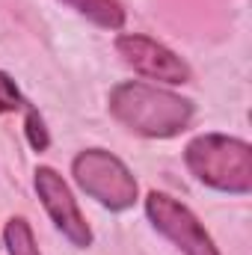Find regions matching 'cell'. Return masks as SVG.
<instances>
[{
    "mask_svg": "<svg viewBox=\"0 0 252 255\" xmlns=\"http://www.w3.org/2000/svg\"><path fill=\"white\" fill-rule=\"evenodd\" d=\"M107 107H110V116L122 128L148 139L178 136L181 130L190 128L193 113H196L190 98L142 83V80H125L113 86Z\"/></svg>",
    "mask_w": 252,
    "mask_h": 255,
    "instance_id": "obj_1",
    "label": "cell"
},
{
    "mask_svg": "<svg viewBox=\"0 0 252 255\" xmlns=\"http://www.w3.org/2000/svg\"><path fill=\"white\" fill-rule=\"evenodd\" d=\"M184 163L205 187L232 196L252 190V145L229 133H199L184 148Z\"/></svg>",
    "mask_w": 252,
    "mask_h": 255,
    "instance_id": "obj_2",
    "label": "cell"
},
{
    "mask_svg": "<svg viewBox=\"0 0 252 255\" xmlns=\"http://www.w3.org/2000/svg\"><path fill=\"white\" fill-rule=\"evenodd\" d=\"M71 175L77 187L107 211H127L136 205L139 184L125 163L104 148H83L71 160Z\"/></svg>",
    "mask_w": 252,
    "mask_h": 255,
    "instance_id": "obj_3",
    "label": "cell"
},
{
    "mask_svg": "<svg viewBox=\"0 0 252 255\" xmlns=\"http://www.w3.org/2000/svg\"><path fill=\"white\" fill-rule=\"evenodd\" d=\"M145 217L184 255H223L217 250V244L211 241V235L205 232V226L199 223V217L187 205H181L178 199H172L166 193L151 190L145 196Z\"/></svg>",
    "mask_w": 252,
    "mask_h": 255,
    "instance_id": "obj_4",
    "label": "cell"
},
{
    "mask_svg": "<svg viewBox=\"0 0 252 255\" xmlns=\"http://www.w3.org/2000/svg\"><path fill=\"white\" fill-rule=\"evenodd\" d=\"M116 54L136 74L151 77L157 83L181 86V83L193 80L190 65L175 51H169L163 42H157V39H148V36H139V33H122L116 39Z\"/></svg>",
    "mask_w": 252,
    "mask_h": 255,
    "instance_id": "obj_5",
    "label": "cell"
},
{
    "mask_svg": "<svg viewBox=\"0 0 252 255\" xmlns=\"http://www.w3.org/2000/svg\"><path fill=\"white\" fill-rule=\"evenodd\" d=\"M36 193H39L51 223L63 232V238L71 247H77V250L92 247V229H89L86 217L80 214L77 199L71 196L68 184L63 181V175L57 169H51V166L36 169Z\"/></svg>",
    "mask_w": 252,
    "mask_h": 255,
    "instance_id": "obj_6",
    "label": "cell"
},
{
    "mask_svg": "<svg viewBox=\"0 0 252 255\" xmlns=\"http://www.w3.org/2000/svg\"><path fill=\"white\" fill-rule=\"evenodd\" d=\"M68 9H74L77 15L89 18L92 24L104 27V30H122L125 27V9L119 0H63Z\"/></svg>",
    "mask_w": 252,
    "mask_h": 255,
    "instance_id": "obj_7",
    "label": "cell"
},
{
    "mask_svg": "<svg viewBox=\"0 0 252 255\" xmlns=\"http://www.w3.org/2000/svg\"><path fill=\"white\" fill-rule=\"evenodd\" d=\"M3 247L9 255H42L36 247V235L30 229V223L24 217H12L3 226Z\"/></svg>",
    "mask_w": 252,
    "mask_h": 255,
    "instance_id": "obj_8",
    "label": "cell"
},
{
    "mask_svg": "<svg viewBox=\"0 0 252 255\" xmlns=\"http://www.w3.org/2000/svg\"><path fill=\"white\" fill-rule=\"evenodd\" d=\"M24 130H27V142L36 148V151H45L51 145V133L45 128V119L39 116V110L27 107V116H24Z\"/></svg>",
    "mask_w": 252,
    "mask_h": 255,
    "instance_id": "obj_9",
    "label": "cell"
},
{
    "mask_svg": "<svg viewBox=\"0 0 252 255\" xmlns=\"http://www.w3.org/2000/svg\"><path fill=\"white\" fill-rule=\"evenodd\" d=\"M21 107H24L21 89L15 86V80H12L6 71H0V113H15V110H21Z\"/></svg>",
    "mask_w": 252,
    "mask_h": 255,
    "instance_id": "obj_10",
    "label": "cell"
}]
</instances>
